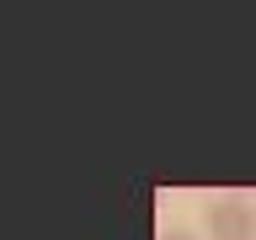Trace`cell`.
<instances>
[{"label": "cell", "instance_id": "cell-1", "mask_svg": "<svg viewBox=\"0 0 256 240\" xmlns=\"http://www.w3.org/2000/svg\"><path fill=\"white\" fill-rule=\"evenodd\" d=\"M208 240H256V208L246 198H214L203 208Z\"/></svg>", "mask_w": 256, "mask_h": 240}, {"label": "cell", "instance_id": "cell-2", "mask_svg": "<svg viewBox=\"0 0 256 240\" xmlns=\"http://www.w3.org/2000/svg\"><path fill=\"white\" fill-rule=\"evenodd\" d=\"M160 240H198L192 230H160Z\"/></svg>", "mask_w": 256, "mask_h": 240}]
</instances>
